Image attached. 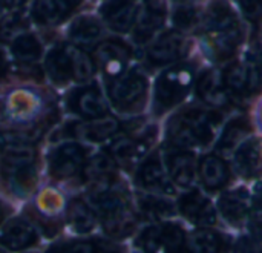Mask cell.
<instances>
[{
	"label": "cell",
	"instance_id": "cell-8",
	"mask_svg": "<svg viewBox=\"0 0 262 253\" xmlns=\"http://www.w3.org/2000/svg\"><path fill=\"white\" fill-rule=\"evenodd\" d=\"M94 203L103 215V226L109 237L126 238L134 234L138 218L126 194L111 187L97 197Z\"/></svg>",
	"mask_w": 262,
	"mask_h": 253
},
{
	"label": "cell",
	"instance_id": "cell-28",
	"mask_svg": "<svg viewBox=\"0 0 262 253\" xmlns=\"http://www.w3.org/2000/svg\"><path fill=\"white\" fill-rule=\"evenodd\" d=\"M118 131H120L118 121L111 117L88 120V121L75 126V129H74V132L77 135L83 137L84 140H88L91 143H101V141L112 140L118 134Z\"/></svg>",
	"mask_w": 262,
	"mask_h": 253
},
{
	"label": "cell",
	"instance_id": "cell-11",
	"mask_svg": "<svg viewBox=\"0 0 262 253\" xmlns=\"http://www.w3.org/2000/svg\"><path fill=\"white\" fill-rule=\"evenodd\" d=\"M193 95L200 104L212 109L227 112L233 108V103L223 83L221 69L213 65L200 69L193 86Z\"/></svg>",
	"mask_w": 262,
	"mask_h": 253
},
{
	"label": "cell",
	"instance_id": "cell-23",
	"mask_svg": "<svg viewBox=\"0 0 262 253\" xmlns=\"http://www.w3.org/2000/svg\"><path fill=\"white\" fill-rule=\"evenodd\" d=\"M216 210L232 227H241L246 221H249L252 210V192L246 187L223 192L218 198Z\"/></svg>",
	"mask_w": 262,
	"mask_h": 253
},
{
	"label": "cell",
	"instance_id": "cell-26",
	"mask_svg": "<svg viewBox=\"0 0 262 253\" xmlns=\"http://www.w3.org/2000/svg\"><path fill=\"white\" fill-rule=\"evenodd\" d=\"M187 253H229V238L213 227H198L186 238Z\"/></svg>",
	"mask_w": 262,
	"mask_h": 253
},
{
	"label": "cell",
	"instance_id": "cell-25",
	"mask_svg": "<svg viewBox=\"0 0 262 253\" xmlns=\"http://www.w3.org/2000/svg\"><path fill=\"white\" fill-rule=\"evenodd\" d=\"M38 237L35 229L21 218H12L6 221L0 229V244L12 252H20L32 247Z\"/></svg>",
	"mask_w": 262,
	"mask_h": 253
},
{
	"label": "cell",
	"instance_id": "cell-19",
	"mask_svg": "<svg viewBox=\"0 0 262 253\" xmlns=\"http://www.w3.org/2000/svg\"><path fill=\"white\" fill-rule=\"evenodd\" d=\"M164 166L172 183L181 189H192L196 181L198 158L195 151L187 149H170L164 155Z\"/></svg>",
	"mask_w": 262,
	"mask_h": 253
},
{
	"label": "cell",
	"instance_id": "cell-3",
	"mask_svg": "<svg viewBox=\"0 0 262 253\" xmlns=\"http://www.w3.org/2000/svg\"><path fill=\"white\" fill-rule=\"evenodd\" d=\"M200 69L196 61L187 58L164 68L154 83L152 114L155 117H163L181 108L190 94H193Z\"/></svg>",
	"mask_w": 262,
	"mask_h": 253
},
{
	"label": "cell",
	"instance_id": "cell-35",
	"mask_svg": "<svg viewBox=\"0 0 262 253\" xmlns=\"http://www.w3.org/2000/svg\"><path fill=\"white\" fill-rule=\"evenodd\" d=\"M239 15L252 28V40L258 41L262 34V0H235Z\"/></svg>",
	"mask_w": 262,
	"mask_h": 253
},
{
	"label": "cell",
	"instance_id": "cell-49",
	"mask_svg": "<svg viewBox=\"0 0 262 253\" xmlns=\"http://www.w3.org/2000/svg\"><path fill=\"white\" fill-rule=\"evenodd\" d=\"M0 253H5V252H3V250H0Z\"/></svg>",
	"mask_w": 262,
	"mask_h": 253
},
{
	"label": "cell",
	"instance_id": "cell-46",
	"mask_svg": "<svg viewBox=\"0 0 262 253\" xmlns=\"http://www.w3.org/2000/svg\"><path fill=\"white\" fill-rule=\"evenodd\" d=\"M3 218H5V209H3V204L0 203V224L3 221Z\"/></svg>",
	"mask_w": 262,
	"mask_h": 253
},
{
	"label": "cell",
	"instance_id": "cell-1",
	"mask_svg": "<svg viewBox=\"0 0 262 253\" xmlns=\"http://www.w3.org/2000/svg\"><path fill=\"white\" fill-rule=\"evenodd\" d=\"M196 37L201 51L213 66H223L239 57L246 43L243 17L229 0H209L203 5Z\"/></svg>",
	"mask_w": 262,
	"mask_h": 253
},
{
	"label": "cell",
	"instance_id": "cell-7",
	"mask_svg": "<svg viewBox=\"0 0 262 253\" xmlns=\"http://www.w3.org/2000/svg\"><path fill=\"white\" fill-rule=\"evenodd\" d=\"M158 138L155 124H143L135 131H126L123 135H115L109 146V157L123 169H132L141 163Z\"/></svg>",
	"mask_w": 262,
	"mask_h": 253
},
{
	"label": "cell",
	"instance_id": "cell-14",
	"mask_svg": "<svg viewBox=\"0 0 262 253\" xmlns=\"http://www.w3.org/2000/svg\"><path fill=\"white\" fill-rule=\"evenodd\" d=\"M132 60V49L121 40L111 38L97 45L94 51V63L104 74V77L114 80L127 71Z\"/></svg>",
	"mask_w": 262,
	"mask_h": 253
},
{
	"label": "cell",
	"instance_id": "cell-38",
	"mask_svg": "<svg viewBox=\"0 0 262 253\" xmlns=\"http://www.w3.org/2000/svg\"><path fill=\"white\" fill-rule=\"evenodd\" d=\"M232 253H262V240L252 234L243 235L235 241Z\"/></svg>",
	"mask_w": 262,
	"mask_h": 253
},
{
	"label": "cell",
	"instance_id": "cell-20",
	"mask_svg": "<svg viewBox=\"0 0 262 253\" xmlns=\"http://www.w3.org/2000/svg\"><path fill=\"white\" fill-rule=\"evenodd\" d=\"M196 175L200 177V181L203 187L210 192H220L223 191L232 178V171L226 158L218 152H207L198 158V167Z\"/></svg>",
	"mask_w": 262,
	"mask_h": 253
},
{
	"label": "cell",
	"instance_id": "cell-13",
	"mask_svg": "<svg viewBox=\"0 0 262 253\" xmlns=\"http://www.w3.org/2000/svg\"><path fill=\"white\" fill-rule=\"evenodd\" d=\"M169 6L167 0H143L138 17L132 31V40L137 45H149L167 22Z\"/></svg>",
	"mask_w": 262,
	"mask_h": 253
},
{
	"label": "cell",
	"instance_id": "cell-50",
	"mask_svg": "<svg viewBox=\"0 0 262 253\" xmlns=\"http://www.w3.org/2000/svg\"><path fill=\"white\" fill-rule=\"evenodd\" d=\"M111 253H117V252H111Z\"/></svg>",
	"mask_w": 262,
	"mask_h": 253
},
{
	"label": "cell",
	"instance_id": "cell-45",
	"mask_svg": "<svg viewBox=\"0 0 262 253\" xmlns=\"http://www.w3.org/2000/svg\"><path fill=\"white\" fill-rule=\"evenodd\" d=\"M3 115H5V103L0 100V120L3 118Z\"/></svg>",
	"mask_w": 262,
	"mask_h": 253
},
{
	"label": "cell",
	"instance_id": "cell-4",
	"mask_svg": "<svg viewBox=\"0 0 262 253\" xmlns=\"http://www.w3.org/2000/svg\"><path fill=\"white\" fill-rule=\"evenodd\" d=\"M223 83L233 106L243 108L262 92V72L256 60L236 57L221 68Z\"/></svg>",
	"mask_w": 262,
	"mask_h": 253
},
{
	"label": "cell",
	"instance_id": "cell-27",
	"mask_svg": "<svg viewBox=\"0 0 262 253\" xmlns=\"http://www.w3.org/2000/svg\"><path fill=\"white\" fill-rule=\"evenodd\" d=\"M137 204H138L140 215L152 223L167 221L177 214V207L172 204V201H169L167 197L157 195V194L140 195Z\"/></svg>",
	"mask_w": 262,
	"mask_h": 253
},
{
	"label": "cell",
	"instance_id": "cell-36",
	"mask_svg": "<svg viewBox=\"0 0 262 253\" xmlns=\"http://www.w3.org/2000/svg\"><path fill=\"white\" fill-rule=\"evenodd\" d=\"M28 28V18L20 11L9 12L0 20V41L8 43L23 34Z\"/></svg>",
	"mask_w": 262,
	"mask_h": 253
},
{
	"label": "cell",
	"instance_id": "cell-39",
	"mask_svg": "<svg viewBox=\"0 0 262 253\" xmlns=\"http://www.w3.org/2000/svg\"><path fill=\"white\" fill-rule=\"evenodd\" d=\"M51 253H103L100 246L91 241H75V243H66L58 247H55Z\"/></svg>",
	"mask_w": 262,
	"mask_h": 253
},
{
	"label": "cell",
	"instance_id": "cell-10",
	"mask_svg": "<svg viewBox=\"0 0 262 253\" xmlns=\"http://www.w3.org/2000/svg\"><path fill=\"white\" fill-rule=\"evenodd\" d=\"M187 234L184 229L172 221H161L144 229L137 244L144 253H187Z\"/></svg>",
	"mask_w": 262,
	"mask_h": 253
},
{
	"label": "cell",
	"instance_id": "cell-44",
	"mask_svg": "<svg viewBox=\"0 0 262 253\" xmlns=\"http://www.w3.org/2000/svg\"><path fill=\"white\" fill-rule=\"evenodd\" d=\"M256 60H258V65H259V69H261V72H262V46H261V49L258 51Z\"/></svg>",
	"mask_w": 262,
	"mask_h": 253
},
{
	"label": "cell",
	"instance_id": "cell-32",
	"mask_svg": "<svg viewBox=\"0 0 262 253\" xmlns=\"http://www.w3.org/2000/svg\"><path fill=\"white\" fill-rule=\"evenodd\" d=\"M203 5L201 6H173V11L170 14V20L175 29L189 34L198 29L200 20H201Z\"/></svg>",
	"mask_w": 262,
	"mask_h": 253
},
{
	"label": "cell",
	"instance_id": "cell-43",
	"mask_svg": "<svg viewBox=\"0 0 262 253\" xmlns=\"http://www.w3.org/2000/svg\"><path fill=\"white\" fill-rule=\"evenodd\" d=\"M5 69H6V60H5V55H3V52L0 51V75H3Z\"/></svg>",
	"mask_w": 262,
	"mask_h": 253
},
{
	"label": "cell",
	"instance_id": "cell-18",
	"mask_svg": "<svg viewBox=\"0 0 262 253\" xmlns=\"http://www.w3.org/2000/svg\"><path fill=\"white\" fill-rule=\"evenodd\" d=\"M255 131H256L255 121L249 114L243 112L227 117L220 129L213 149L221 155L233 152L246 138L253 135Z\"/></svg>",
	"mask_w": 262,
	"mask_h": 253
},
{
	"label": "cell",
	"instance_id": "cell-47",
	"mask_svg": "<svg viewBox=\"0 0 262 253\" xmlns=\"http://www.w3.org/2000/svg\"><path fill=\"white\" fill-rule=\"evenodd\" d=\"M259 118H261V126H262V109H261V115H259Z\"/></svg>",
	"mask_w": 262,
	"mask_h": 253
},
{
	"label": "cell",
	"instance_id": "cell-31",
	"mask_svg": "<svg viewBox=\"0 0 262 253\" xmlns=\"http://www.w3.org/2000/svg\"><path fill=\"white\" fill-rule=\"evenodd\" d=\"M43 52L40 40L32 34H20L11 41V54L20 63H34Z\"/></svg>",
	"mask_w": 262,
	"mask_h": 253
},
{
	"label": "cell",
	"instance_id": "cell-29",
	"mask_svg": "<svg viewBox=\"0 0 262 253\" xmlns=\"http://www.w3.org/2000/svg\"><path fill=\"white\" fill-rule=\"evenodd\" d=\"M69 38L78 46H89L101 35V23L94 15H80L68 28Z\"/></svg>",
	"mask_w": 262,
	"mask_h": 253
},
{
	"label": "cell",
	"instance_id": "cell-42",
	"mask_svg": "<svg viewBox=\"0 0 262 253\" xmlns=\"http://www.w3.org/2000/svg\"><path fill=\"white\" fill-rule=\"evenodd\" d=\"M26 2H28V0H0L2 6L9 8V9H17V8H20L21 5H25Z\"/></svg>",
	"mask_w": 262,
	"mask_h": 253
},
{
	"label": "cell",
	"instance_id": "cell-15",
	"mask_svg": "<svg viewBox=\"0 0 262 253\" xmlns=\"http://www.w3.org/2000/svg\"><path fill=\"white\" fill-rule=\"evenodd\" d=\"M177 209L183 218L196 227H213L218 223V210L212 200L198 189H189L178 198Z\"/></svg>",
	"mask_w": 262,
	"mask_h": 253
},
{
	"label": "cell",
	"instance_id": "cell-24",
	"mask_svg": "<svg viewBox=\"0 0 262 253\" xmlns=\"http://www.w3.org/2000/svg\"><path fill=\"white\" fill-rule=\"evenodd\" d=\"M140 8V0H106L100 8V14L111 29L123 34L134 28Z\"/></svg>",
	"mask_w": 262,
	"mask_h": 253
},
{
	"label": "cell",
	"instance_id": "cell-12",
	"mask_svg": "<svg viewBox=\"0 0 262 253\" xmlns=\"http://www.w3.org/2000/svg\"><path fill=\"white\" fill-rule=\"evenodd\" d=\"M135 181L143 191H146L149 194L172 197L177 192L175 184L172 183V180L169 178V174L166 171L164 160L161 158L158 151L147 154L141 160V163L137 166Z\"/></svg>",
	"mask_w": 262,
	"mask_h": 253
},
{
	"label": "cell",
	"instance_id": "cell-41",
	"mask_svg": "<svg viewBox=\"0 0 262 253\" xmlns=\"http://www.w3.org/2000/svg\"><path fill=\"white\" fill-rule=\"evenodd\" d=\"M173 6H201L204 0H170Z\"/></svg>",
	"mask_w": 262,
	"mask_h": 253
},
{
	"label": "cell",
	"instance_id": "cell-21",
	"mask_svg": "<svg viewBox=\"0 0 262 253\" xmlns=\"http://www.w3.org/2000/svg\"><path fill=\"white\" fill-rule=\"evenodd\" d=\"M233 169L244 180L262 178V137L250 135L233 151Z\"/></svg>",
	"mask_w": 262,
	"mask_h": 253
},
{
	"label": "cell",
	"instance_id": "cell-6",
	"mask_svg": "<svg viewBox=\"0 0 262 253\" xmlns=\"http://www.w3.org/2000/svg\"><path fill=\"white\" fill-rule=\"evenodd\" d=\"M149 78L140 68H132L109 81L107 94L112 108L123 115L141 114L149 100Z\"/></svg>",
	"mask_w": 262,
	"mask_h": 253
},
{
	"label": "cell",
	"instance_id": "cell-17",
	"mask_svg": "<svg viewBox=\"0 0 262 253\" xmlns=\"http://www.w3.org/2000/svg\"><path fill=\"white\" fill-rule=\"evenodd\" d=\"M35 149L21 134H0V169H18L34 166Z\"/></svg>",
	"mask_w": 262,
	"mask_h": 253
},
{
	"label": "cell",
	"instance_id": "cell-16",
	"mask_svg": "<svg viewBox=\"0 0 262 253\" xmlns=\"http://www.w3.org/2000/svg\"><path fill=\"white\" fill-rule=\"evenodd\" d=\"M86 151L78 143L69 141L54 147L48 157L49 174L57 180H68L83 171Z\"/></svg>",
	"mask_w": 262,
	"mask_h": 253
},
{
	"label": "cell",
	"instance_id": "cell-33",
	"mask_svg": "<svg viewBox=\"0 0 262 253\" xmlns=\"http://www.w3.org/2000/svg\"><path fill=\"white\" fill-rule=\"evenodd\" d=\"M31 15L40 26H54L63 20L64 12L57 0H34Z\"/></svg>",
	"mask_w": 262,
	"mask_h": 253
},
{
	"label": "cell",
	"instance_id": "cell-9",
	"mask_svg": "<svg viewBox=\"0 0 262 253\" xmlns=\"http://www.w3.org/2000/svg\"><path fill=\"white\" fill-rule=\"evenodd\" d=\"M192 52V40L187 34L172 28L161 31L146 48V63L152 68H167L186 60Z\"/></svg>",
	"mask_w": 262,
	"mask_h": 253
},
{
	"label": "cell",
	"instance_id": "cell-48",
	"mask_svg": "<svg viewBox=\"0 0 262 253\" xmlns=\"http://www.w3.org/2000/svg\"><path fill=\"white\" fill-rule=\"evenodd\" d=\"M0 11H2V3H0Z\"/></svg>",
	"mask_w": 262,
	"mask_h": 253
},
{
	"label": "cell",
	"instance_id": "cell-34",
	"mask_svg": "<svg viewBox=\"0 0 262 253\" xmlns=\"http://www.w3.org/2000/svg\"><path fill=\"white\" fill-rule=\"evenodd\" d=\"M5 181L11 186V189L15 194H28L32 191L35 181H37V174L34 166L28 167H18V169H9V171H2Z\"/></svg>",
	"mask_w": 262,
	"mask_h": 253
},
{
	"label": "cell",
	"instance_id": "cell-2",
	"mask_svg": "<svg viewBox=\"0 0 262 253\" xmlns=\"http://www.w3.org/2000/svg\"><path fill=\"white\" fill-rule=\"evenodd\" d=\"M227 112L204 104H186L173 112L164 126V141L170 149H209L215 144Z\"/></svg>",
	"mask_w": 262,
	"mask_h": 253
},
{
	"label": "cell",
	"instance_id": "cell-30",
	"mask_svg": "<svg viewBox=\"0 0 262 253\" xmlns=\"http://www.w3.org/2000/svg\"><path fill=\"white\" fill-rule=\"evenodd\" d=\"M68 221H69L72 230H75L78 234H88L97 224L95 212L80 198H75L69 203Z\"/></svg>",
	"mask_w": 262,
	"mask_h": 253
},
{
	"label": "cell",
	"instance_id": "cell-5",
	"mask_svg": "<svg viewBox=\"0 0 262 253\" xmlns=\"http://www.w3.org/2000/svg\"><path fill=\"white\" fill-rule=\"evenodd\" d=\"M45 69L55 85L86 81L95 71L94 60L75 45H60L49 51Z\"/></svg>",
	"mask_w": 262,
	"mask_h": 253
},
{
	"label": "cell",
	"instance_id": "cell-37",
	"mask_svg": "<svg viewBox=\"0 0 262 253\" xmlns=\"http://www.w3.org/2000/svg\"><path fill=\"white\" fill-rule=\"evenodd\" d=\"M252 192V210L249 215L250 234L262 240V181H258Z\"/></svg>",
	"mask_w": 262,
	"mask_h": 253
},
{
	"label": "cell",
	"instance_id": "cell-22",
	"mask_svg": "<svg viewBox=\"0 0 262 253\" xmlns=\"http://www.w3.org/2000/svg\"><path fill=\"white\" fill-rule=\"evenodd\" d=\"M68 108L71 109V112L86 120H97L109 115L107 101L103 97V92L95 85L75 89L68 98Z\"/></svg>",
	"mask_w": 262,
	"mask_h": 253
},
{
	"label": "cell",
	"instance_id": "cell-40",
	"mask_svg": "<svg viewBox=\"0 0 262 253\" xmlns=\"http://www.w3.org/2000/svg\"><path fill=\"white\" fill-rule=\"evenodd\" d=\"M57 2H58V5L61 6L63 12L68 14V12H71L72 9H75L83 0H57Z\"/></svg>",
	"mask_w": 262,
	"mask_h": 253
}]
</instances>
